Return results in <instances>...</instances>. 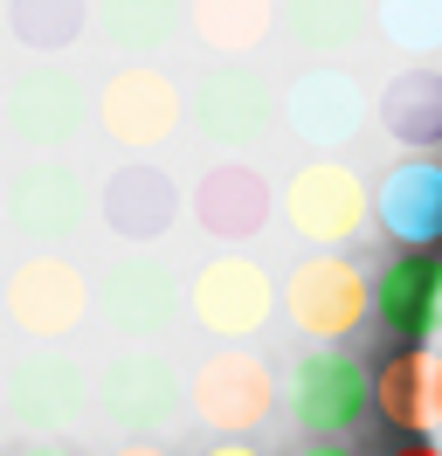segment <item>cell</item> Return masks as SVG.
Wrapping results in <instances>:
<instances>
[{
	"instance_id": "1",
	"label": "cell",
	"mask_w": 442,
	"mask_h": 456,
	"mask_svg": "<svg viewBox=\"0 0 442 456\" xmlns=\"http://www.w3.org/2000/svg\"><path fill=\"white\" fill-rule=\"evenodd\" d=\"M283 401H291V422L304 428V443H346L373 415V367L346 346H311L291 367Z\"/></svg>"
},
{
	"instance_id": "2",
	"label": "cell",
	"mask_w": 442,
	"mask_h": 456,
	"mask_svg": "<svg viewBox=\"0 0 442 456\" xmlns=\"http://www.w3.org/2000/svg\"><path fill=\"white\" fill-rule=\"evenodd\" d=\"M0 215L21 242H35V256H62V242H77L90 222V180L70 159H21L7 173Z\"/></svg>"
},
{
	"instance_id": "3",
	"label": "cell",
	"mask_w": 442,
	"mask_h": 456,
	"mask_svg": "<svg viewBox=\"0 0 442 456\" xmlns=\"http://www.w3.org/2000/svg\"><path fill=\"white\" fill-rule=\"evenodd\" d=\"M187 408L193 422H208L221 443H249L276 415V373L249 346H221L187 373Z\"/></svg>"
},
{
	"instance_id": "4",
	"label": "cell",
	"mask_w": 442,
	"mask_h": 456,
	"mask_svg": "<svg viewBox=\"0 0 442 456\" xmlns=\"http://www.w3.org/2000/svg\"><path fill=\"white\" fill-rule=\"evenodd\" d=\"M90 118H97V97L62 62H28V69H14V84L0 90V125L35 159H62V145L77 139Z\"/></svg>"
},
{
	"instance_id": "5",
	"label": "cell",
	"mask_w": 442,
	"mask_h": 456,
	"mask_svg": "<svg viewBox=\"0 0 442 456\" xmlns=\"http://www.w3.org/2000/svg\"><path fill=\"white\" fill-rule=\"evenodd\" d=\"M283 318L298 325L311 346H346L373 318V277L353 256H311L283 277Z\"/></svg>"
},
{
	"instance_id": "6",
	"label": "cell",
	"mask_w": 442,
	"mask_h": 456,
	"mask_svg": "<svg viewBox=\"0 0 442 456\" xmlns=\"http://www.w3.org/2000/svg\"><path fill=\"white\" fill-rule=\"evenodd\" d=\"M97 408L110 415V428H125L132 443H152V436H173L187 408V380L173 373L166 353L152 346H132V353H110L104 373H97Z\"/></svg>"
},
{
	"instance_id": "7",
	"label": "cell",
	"mask_w": 442,
	"mask_h": 456,
	"mask_svg": "<svg viewBox=\"0 0 442 456\" xmlns=\"http://www.w3.org/2000/svg\"><path fill=\"white\" fill-rule=\"evenodd\" d=\"M187 312L208 339L242 346L276 318V277L256 256H242V249H221V256H208L187 277Z\"/></svg>"
},
{
	"instance_id": "8",
	"label": "cell",
	"mask_w": 442,
	"mask_h": 456,
	"mask_svg": "<svg viewBox=\"0 0 442 456\" xmlns=\"http://www.w3.org/2000/svg\"><path fill=\"white\" fill-rule=\"evenodd\" d=\"M283 222H291V235L318 242V256H339L373 222V187L346 159H304L283 180Z\"/></svg>"
},
{
	"instance_id": "9",
	"label": "cell",
	"mask_w": 442,
	"mask_h": 456,
	"mask_svg": "<svg viewBox=\"0 0 442 456\" xmlns=\"http://www.w3.org/2000/svg\"><path fill=\"white\" fill-rule=\"evenodd\" d=\"M276 111H283V104H276L270 77L249 69V62H215V69L187 90V125L215 145L221 159H242L256 139H270Z\"/></svg>"
},
{
	"instance_id": "10",
	"label": "cell",
	"mask_w": 442,
	"mask_h": 456,
	"mask_svg": "<svg viewBox=\"0 0 442 456\" xmlns=\"http://www.w3.org/2000/svg\"><path fill=\"white\" fill-rule=\"evenodd\" d=\"M90 305H97V284H90L70 256H21L7 270V284H0L7 325H14L21 339H35V346L70 339L83 318H90Z\"/></svg>"
},
{
	"instance_id": "11",
	"label": "cell",
	"mask_w": 442,
	"mask_h": 456,
	"mask_svg": "<svg viewBox=\"0 0 442 456\" xmlns=\"http://www.w3.org/2000/svg\"><path fill=\"white\" fill-rule=\"evenodd\" d=\"M180 118H187V97L180 84L152 69V62H125V69H110L104 90H97V125H104L110 145H125L132 159H145L152 145H166L180 132Z\"/></svg>"
},
{
	"instance_id": "12",
	"label": "cell",
	"mask_w": 442,
	"mask_h": 456,
	"mask_svg": "<svg viewBox=\"0 0 442 456\" xmlns=\"http://www.w3.org/2000/svg\"><path fill=\"white\" fill-rule=\"evenodd\" d=\"M0 401H7V415L35 436H55V428H77L90 415V401H97V380L83 373L77 353H55V346H35L21 353L7 380H0Z\"/></svg>"
},
{
	"instance_id": "13",
	"label": "cell",
	"mask_w": 442,
	"mask_h": 456,
	"mask_svg": "<svg viewBox=\"0 0 442 456\" xmlns=\"http://www.w3.org/2000/svg\"><path fill=\"white\" fill-rule=\"evenodd\" d=\"M187 215L208 242H256L276 215V187L256 159H215V167L193 180Z\"/></svg>"
},
{
	"instance_id": "14",
	"label": "cell",
	"mask_w": 442,
	"mask_h": 456,
	"mask_svg": "<svg viewBox=\"0 0 442 456\" xmlns=\"http://www.w3.org/2000/svg\"><path fill=\"white\" fill-rule=\"evenodd\" d=\"M180 277L166 270V256H152V249H132V256H118L97 277V312H104L110 332H125V339H160L166 325H173V312H180Z\"/></svg>"
},
{
	"instance_id": "15",
	"label": "cell",
	"mask_w": 442,
	"mask_h": 456,
	"mask_svg": "<svg viewBox=\"0 0 442 456\" xmlns=\"http://www.w3.org/2000/svg\"><path fill=\"white\" fill-rule=\"evenodd\" d=\"M366 111H373V104H366L359 77L332 69V62L298 69V84L283 90V125H291L304 145H318V159H332L339 145H353L359 132H366Z\"/></svg>"
},
{
	"instance_id": "16",
	"label": "cell",
	"mask_w": 442,
	"mask_h": 456,
	"mask_svg": "<svg viewBox=\"0 0 442 456\" xmlns=\"http://www.w3.org/2000/svg\"><path fill=\"white\" fill-rule=\"evenodd\" d=\"M373 415L387 428H401L408 443H436L442 436V353L436 346L387 353V367L373 373Z\"/></svg>"
},
{
	"instance_id": "17",
	"label": "cell",
	"mask_w": 442,
	"mask_h": 456,
	"mask_svg": "<svg viewBox=\"0 0 442 456\" xmlns=\"http://www.w3.org/2000/svg\"><path fill=\"white\" fill-rule=\"evenodd\" d=\"M373 318L401 346H429L442 325V249H401L373 277Z\"/></svg>"
},
{
	"instance_id": "18",
	"label": "cell",
	"mask_w": 442,
	"mask_h": 456,
	"mask_svg": "<svg viewBox=\"0 0 442 456\" xmlns=\"http://www.w3.org/2000/svg\"><path fill=\"white\" fill-rule=\"evenodd\" d=\"M180 187H173V173L152 167V159H125V167L104 180V194H97V215H104L110 235H125V242H160L166 228L180 222Z\"/></svg>"
},
{
	"instance_id": "19",
	"label": "cell",
	"mask_w": 442,
	"mask_h": 456,
	"mask_svg": "<svg viewBox=\"0 0 442 456\" xmlns=\"http://www.w3.org/2000/svg\"><path fill=\"white\" fill-rule=\"evenodd\" d=\"M373 222L408 242V249H442V159H401L373 187Z\"/></svg>"
},
{
	"instance_id": "20",
	"label": "cell",
	"mask_w": 442,
	"mask_h": 456,
	"mask_svg": "<svg viewBox=\"0 0 442 456\" xmlns=\"http://www.w3.org/2000/svg\"><path fill=\"white\" fill-rule=\"evenodd\" d=\"M373 118H381V132L394 145H408V159H429L442 145V69H429V62L401 69V77L381 90Z\"/></svg>"
},
{
	"instance_id": "21",
	"label": "cell",
	"mask_w": 442,
	"mask_h": 456,
	"mask_svg": "<svg viewBox=\"0 0 442 456\" xmlns=\"http://www.w3.org/2000/svg\"><path fill=\"white\" fill-rule=\"evenodd\" d=\"M276 28L304 56H339L373 28V0H276Z\"/></svg>"
},
{
	"instance_id": "22",
	"label": "cell",
	"mask_w": 442,
	"mask_h": 456,
	"mask_svg": "<svg viewBox=\"0 0 442 456\" xmlns=\"http://www.w3.org/2000/svg\"><path fill=\"white\" fill-rule=\"evenodd\" d=\"M180 21H187V0H90V28L132 62L160 56L180 35Z\"/></svg>"
},
{
	"instance_id": "23",
	"label": "cell",
	"mask_w": 442,
	"mask_h": 456,
	"mask_svg": "<svg viewBox=\"0 0 442 456\" xmlns=\"http://www.w3.org/2000/svg\"><path fill=\"white\" fill-rule=\"evenodd\" d=\"M187 28L193 42L221 62L256 56L276 28V0H187Z\"/></svg>"
},
{
	"instance_id": "24",
	"label": "cell",
	"mask_w": 442,
	"mask_h": 456,
	"mask_svg": "<svg viewBox=\"0 0 442 456\" xmlns=\"http://www.w3.org/2000/svg\"><path fill=\"white\" fill-rule=\"evenodd\" d=\"M7 35L35 62H55L90 35V0H7Z\"/></svg>"
},
{
	"instance_id": "25",
	"label": "cell",
	"mask_w": 442,
	"mask_h": 456,
	"mask_svg": "<svg viewBox=\"0 0 442 456\" xmlns=\"http://www.w3.org/2000/svg\"><path fill=\"white\" fill-rule=\"evenodd\" d=\"M373 28L387 35V49L422 62L442 49V0H373Z\"/></svg>"
},
{
	"instance_id": "26",
	"label": "cell",
	"mask_w": 442,
	"mask_h": 456,
	"mask_svg": "<svg viewBox=\"0 0 442 456\" xmlns=\"http://www.w3.org/2000/svg\"><path fill=\"white\" fill-rule=\"evenodd\" d=\"M291 456H359V450H353V443H298Z\"/></svg>"
},
{
	"instance_id": "27",
	"label": "cell",
	"mask_w": 442,
	"mask_h": 456,
	"mask_svg": "<svg viewBox=\"0 0 442 456\" xmlns=\"http://www.w3.org/2000/svg\"><path fill=\"white\" fill-rule=\"evenodd\" d=\"M201 456H270V450H256V443H221V436H215Z\"/></svg>"
},
{
	"instance_id": "28",
	"label": "cell",
	"mask_w": 442,
	"mask_h": 456,
	"mask_svg": "<svg viewBox=\"0 0 442 456\" xmlns=\"http://www.w3.org/2000/svg\"><path fill=\"white\" fill-rule=\"evenodd\" d=\"M387 456H442V443H394Z\"/></svg>"
},
{
	"instance_id": "29",
	"label": "cell",
	"mask_w": 442,
	"mask_h": 456,
	"mask_svg": "<svg viewBox=\"0 0 442 456\" xmlns=\"http://www.w3.org/2000/svg\"><path fill=\"white\" fill-rule=\"evenodd\" d=\"M14 456H77V450H62V443H28V450H14Z\"/></svg>"
},
{
	"instance_id": "30",
	"label": "cell",
	"mask_w": 442,
	"mask_h": 456,
	"mask_svg": "<svg viewBox=\"0 0 442 456\" xmlns=\"http://www.w3.org/2000/svg\"><path fill=\"white\" fill-rule=\"evenodd\" d=\"M110 456H166L160 443H125V450H110Z\"/></svg>"
},
{
	"instance_id": "31",
	"label": "cell",
	"mask_w": 442,
	"mask_h": 456,
	"mask_svg": "<svg viewBox=\"0 0 442 456\" xmlns=\"http://www.w3.org/2000/svg\"><path fill=\"white\" fill-rule=\"evenodd\" d=\"M0 14H7V7H0Z\"/></svg>"
}]
</instances>
